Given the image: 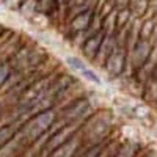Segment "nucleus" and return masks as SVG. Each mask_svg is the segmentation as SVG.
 I'll return each instance as SVG.
<instances>
[{
  "instance_id": "nucleus-1",
  "label": "nucleus",
  "mask_w": 157,
  "mask_h": 157,
  "mask_svg": "<svg viewBox=\"0 0 157 157\" xmlns=\"http://www.w3.org/2000/svg\"><path fill=\"white\" fill-rule=\"evenodd\" d=\"M55 121H57L55 110L49 109L46 112H41V113L29 118V120L22 121L17 129V135L25 143V146H30L33 143H36L46 132H49Z\"/></svg>"
},
{
  "instance_id": "nucleus-2",
  "label": "nucleus",
  "mask_w": 157,
  "mask_h": 157,
  "mask_svg": "<svg viewBox=\"0 0 157 157\" xmlns=\"http://www.w3.org/2000/svg\"><path fill=\"white\" fill-rule=\"evenodd\" d=\"M93 113H94V109L88 98H77L63 109L61 121L64 124H80Z\"/></svg>"
},
{
  "instance_id": "nucleus-3",
  "label": "nucleus",
  "mask_w": 157,
  "mask_h": 157,
  "mask_svg": "<svg viewBox=\"0 0 157 157\" xmlns=\"http://www.w3.org/2000/svg\"><path fill=\"white\" fill-rule=\"evenodd\" d=\"M85 121L86 123L83 124V130H85L86 137L90 135V140H93L94 145H98L101 140L105 138L112 129V121L105 113L91 115Z\"/></svg>"
},
{
  "instance_id": "nucleus-4",
  "label": "nucleus",
  "mask_w": 157,
  "mask_h": 157,
  "mask_svg": "<svg viewBox=\"0 0 157 157\" xmlns=\"http://www.w3.org/2000/svg\"><path fill=\"white\" fill-rule=\"evenodd\" d=\"M155 46L151 44L149 41L138 39V41L132 46V49L127 50V54H126V69L129 71V75H132L134 71L148 60V57L151 55V50Z\"/></svg>"
},
{
  "instance_id": "nucleus-5",
  "label": "nucleus",
  "mask_w": 157,
  "mask_h": 157,
  "mask_svg": "<svg viewBox=\"0 0 157 157\" xmlns=\"http://www.w3.org/2000/svg\"><path fill=\"white\" fill-rule=\"evenodd\" d=\"M78 130V124H64L61 127H58L54 134L50 135V138L44 143L43 151L46 154L52 152L55 148H58L60 145H63L66 140H69L72 135H75V132Z\"/></svg>"
},
{
  "instance_id": "nucleus-6",
  "label": "nucleus",
  "mask_w": 157,
  "mask_h": 157,
  "mask_svg": "<svg viewBox=\"0 0 157 157\" xmlns=\"http://www.w3.org/2000/svg\"><path fill=\"white\" fill-rule=\"evenodd\" d=\"M126 49L124 47H115V50L112 52V54L107 57L105 63H104V68H105V71L113 75V77H118L121 75L124 71H126Z\"/></svg>"
},
{
  "instance_id": "nucleus-7",
  "label": "nucleus",
  "mask_w": 157,
  "mask_h": 157,
  "mask_svg": "<svg viewBox=\"0 0 157 157\" xmlns=\"http://www.w3.org/2000/svg\"><path fill=\"white\" fill-rule=\"evenodd\" d=\"M155 68H157V52H155V47H154L151 50V55L148 57V60L134 71L132 75L135 78V82L140 83V85L146 83L151 77H155Z\"/></svg>"
},
{
  "instance_id": "nucleus-8",
  "label": "nucleus",
  "mask_w": 157,
  "mask_h": 157,
  "mask_svg": "<svg viewBox=\"0 0 157 157\" xmlns=\"http://www.w3.org/2000/svg\"><path fill=\"white\" fill-rule=\"evenodd\" d=\"M115 47H116L115 36H113V35H104L102 43H101V46H99V49H98V52H96L94 58L91 60V61H94L98 66H104V63H105L107 57L115 50Z\"/></svg>"
},
{
  "instance_id": "nucleus-9",
  "label": "nucleus",
  "mask_w": 157,
  "mask_h": 157,
  "mask_svg": "<svg viewBox=\"0 0 157 157\" xmlns=\"http://www.w3.org/2000/svg\"><path fill=\"white\" fill-rule=\"evenodd\" d=\"M78 146H80V140H78L75 135H72L69 140L64 141L63 145H60L52 152H49V157H74Z\"/></svg>"
},
{
  "instance_id": "nucleus-10",
  "label": "nucleus",
  "mask_w": 157,
  "mask_h": 157,
  "mask_svg": "<svg viewBox=\"0 0 157 157\" xmlns=\"http://www.w3.org/2000/svg\"><path fill=\"white\" fill-rule=\"evenodd\" d=\"M104 35H105V33L101 30V32H96V33H93V35H90V36L85 39V43L82 44V50H83L85 58H88V60H93V58H94L96 52H98V49H99V46H101V43H102Z\"/></svg>"
},
{
  "instance_id": "nucleus-11",
  "label": "nucleus",
  "mask_w": 157,
  "mask_h": 157,
  "mask_svg": "<svg viewBox=\"0 0 157 157\" xmlns=\"http://www.w3.org/2000/svg\"><path fill=\"white\" fill-rule=\"evenodd\" d=\"M91 19H93V11H83L80 14H75L74 17L69 19V30L72 33L77 32H86L91 25Z\"/></svg>"
},
{
  "instance_id": "nucleus-12",
  "label": "nucleus",
  "mask_w": 157,
  "mask_h": 157,
  "mask_svg": "<svg viewBox=\"0 0 157 157\" xmlns=\"http://www.w3.org/2000/svg\"><path fill=\"white\" fill-rule=\"evenodd\" d=\"M157 19L154 17H148L143 24H140V39H145V41H149L151 44L155 46V35H157Z\"/></svg>"
},
{
  "instance_id": "nucleus-13",
  "label": "nucleus",
  "mask_w": 157,
  "mask_h": 157,
  "mask_svg": "<svg viewBox=\"0 0 157 157\" xmlns=\"http://www.w3.org/2000/svg\"><path fill=\"white\" fill-rule=\"evenodd\" d=\"M68 63L71 64L72 68H75L78 72H80L83 77H86V78H90L91 82H94V83H101V80H99V77L93 72V71H90L85 64L80 61V60H77V58H68Z\"/></svg>"
},
{
  "instance_id": "nucleus-14",
  "label": "nucleus",
  "mask_w": 157,
  "mask_h": 157,
  "mask_svg": "<svg viewBox=\"0 0 157 157\" xmlns=\"http://www.w3.org/2000/svg\"><path fill=\"white\" fill-rule=\"evenodd\" d=\"M19 124L21 123L14 121V123H10V124H5L3 127H0V148L3 145H6V143L13 138V135L17 132Z\"/></svg>"
},
{
  "instance_id": "nucleus-15",
  "label": "nucleus",
  "mask_w": 157,
  "mask_h": 157,
  "mask_svg": "<svg viewBox=\"0 0 157 157\" xmlns=\"http://www.w3.org/2000/svg\"><path fill=\"white\" fill-rule=\"evenodd\" d=\"M149 5V0H129V11L130 14L135 16V17H141L143 14L146 13Z\"/></svg>"
},
{
  "instance_id": "nucleus-16",
  "label": "nucleus",
  "mask_w": 157,
  "mask_h": 157,
  "mask_svg": "<svg viewBox=\"0 0 157 157\" xmlns=\"http://www.w3.org/2000/svg\"><path fill=\"white\" fill-rule=\"evenodd\" d=\"M101 30L105 35H113L116 32V10H112L109 14L102 19Z\"/></svg>"
},
{
  "instance_id": "nucleus-17",
  "label": "nucleus",
  "mask_w": 157,
  "mask_h": 157,
  "mask_svg": "<svg viewBox=\"0 0 157 157\" xmlns=\"http://www.w3.org/2000/svg\"><path fill=\"white\" fill-rule=\"evenodd\" d=\"M130 21H132V14H130L129 8L116 10V30L126 27V25H129Z\"/></svg>"
},
{
  "instance_id": "nucleus-18",
  "label": "nucleus",
  "mask_w": 157,
  "mask_h": 157,
  "mask_svg": "<svg viewBox=\"0 0 157 157\" xmlns=\"http://www.w3.org/2000/svg\"><path fill=\"white\" fill-rule=\"evenodd\" d=\"M19 11L24 16H33L36 14V0H22Z\"/></svg>"
},
{
  "instance_id": "nucleus-19",
  "label": "nucleus",
  "mask_w": 157,
  "mask_h": 157,
  "mask_svg": "<svg viewBox=\"0 0 157 157\" xmlns=\"http://www.w3.org/2000/svg\"><path fill=\"white\" fill-rule=\"evenodd\" d=\"M11 72V68H10V64L8 63H3V64H0V91H2L5 82H6V78Z\"/></svg>"
},
{
  "instance_id": "nucleus-20",
  "label": "nucleus",
  "mask_w": 157,
  "mask_h": 157,
  "mask_svg": "<svg viewBox=\"0 0 157 157\" xmlns=\"http://www.w3.org/2000/svg\"><path fill=\"white\" fill-rule=\"evenodd\" d=\"M101 151H102V146H101V143H98V145H94L88 152H85L82 157H98V154H99Z\"/></svg>"
},
{
  "instance_id": "nucleus-21",
  "label": "nucleus",
  "mask_w": 157,
  "mask_h": 157,
  "mask_svg": "<svg viewBox=\"0 0 157 157\" xmlns=\"http://www.w3.org/2000/svg\"><path fill=\"white\" fill-rule=\"evenodd\" d=\"M112 3L115 10H123L129 6V0H112Z\"/></svg>"
},
{
  "instance_id": "nucleus-22",
  "label": "nucleus",
  "mask_w": 157,
  "mask_h": 157,
  "mask_svg": "<svg viewBox=\"0 0 157 157\" xmlns=\"http://www.w3.org/2000/svg\"><path fill=\"white\" fill-rule=\"evenodd\" d=\"M3 3H5L8 8H11V10H19L22 0H3Z\"/></svg>"
},
{
  "instance_id": "nucleus-23",
  "label": "nucleus",
  "mask_w": 157,
  "mask_h": 157,
  "mask_svg": "<svg viewBox=\"0 0 157 157\" xmlns=\"http://www.w3.org/2000/svg\"><path fill=\"white\" fill-rule=\"evenodd\" d=\"M11 36V32H8V30H5L3 29V32L2 33H0V44H2V43H5L6 41V39Z\"/></svg>"
},
{
  "instance_id": "nucleus-24",
  "label": "nucleus",
  "mask_w": 157,
  "mask_h": 157,
  "mask_svg": "<svg viewBox=\"0 0 157 157\" xmlns=\"http://www.w3.org/2000/svg\"><path fill=\"white\" fill-rule=\"evenodd\" d=\"M146 157H155V154H154V152H151V154H148Z\"/></svg>"
}]
</instances>
